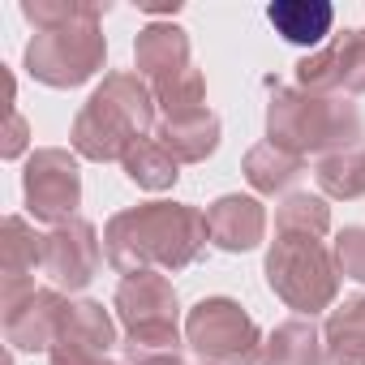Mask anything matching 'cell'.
<instances>
[{"mask_svg":"<svg viewBox=\"0 0 365 365\" xmlns=\"http://www.w3.org/2000/svg\"><path fill=\"white\" fill-rule=\"evenodd\" d=\"M335 267L339 275L365 284V228H344L335 237Z\"/></svg>","mask_w":365,"mask_h":365,"instance_id":"obj_25","label":"cell"},{"mask_svg":"<svg viewBox=\"0 0 365 365\" xmlns=\"http://www.w3.org/2000/svg\"><path fill=\"white\" fill-rule=\"evenodd\" d=\"M35 267H43V237L22 215L5 220V305L22 301L35 292Z\"/></svg>","mask_w":365,"mask_h":365,"instance_id":"obj_13","label":"cell"},{"mask_svg":"<svg viewBox=\"0 0 365 365\" xmlns=\"http://www.w3.org/2000/svg\"><path fill=\"white\" fill-rule=\"evenodd\" d=\"M125 163V172H129V180L133 185H142V190H168V185H176V159L155 142V138H142V142H133L129 146V155L120 159Z\"/></svg>","mask_w":365,"mask_h":365,"instance_id":"obj_20","label":"cell"},{"mask_svg":"<svg viewBox=\"0 0 365 365\" xmlns=\"http://www.w3.org/2000/svg\"><path fill=\"white\" fill-rule=\"evenodd\" d=\"M271 26L288 39V43H301V48H314L331 35V22H335V9L327 0H275L267 9Z\"/></svg>","mask_w":365,"mask_h":365,"instance_id":"obj_14","label":"cell"},{"mask_svg":"<svg viewBox=\"0 0 365 365\" xmlns=\"http://www.w3.org/2000/svg\"><path fill=\"white\" fill-rule=\"evenodd\" d=\"M207 245V215L180 202H146L112 215L103 232V254L120 275H138L146 267L180 271Z\"/></svg>","mask_w":365,"mask_h":365,"instance_id":"obj_1","label":"cell"},{"mask_svg":"<svg viewBox=\"0 0 365 365\" xmlns=\"http://www.w3.org/2000/svg\"><path fill=\"white\" fill-rule=\"evenodd\" d=\"M155 99L163 103L168 120H180V116H198V112H207V86H202V73L190 65V69L172 73V78H159V82H155Z\"/></svg>","mask_w":365,"mask_h":365,"instance_id":"obj_21","label":"cell"},{"mask_svg":"<svg viewBox=\"0 0 365 365\" xmlns=\"http://www.w3.org/2000/svg\"><path fill=\"white\" fill-rule=\"evenodd\" d=\"M297 78L309 95L327 91H365V31H344L331 48L305 56Z\"/></svg>","mask_w":365,"mask_h":365,"instance_id":"obj_10","label":"cell"},{"mask_svg":"<svg viewBox=\"0 0 365 365\" xmlns=\"http://www.w3.org/2000/svg\"><path fill=\"white\" fill-rule=\"evenodd\" d=\"M245 176H250L254 190L279 194V190L292 185V180L305 176V159L292 155V150H284V146H275V142H262V146H254L245 155Z\"/></svg>","mask_w":365,"mask_h":365,"instance_id":"obj_18","label":"cell"},{"mask_svg":"<svg viewBox=\"0 0 365 365\" xmlns=\"http://www.w3.org/2000/svg\"><path fill=\"white\" fill-rule=\"evenodd\" d=\"M267 142L292 150V155H339L361 138V116L352 108V99H335V95H297V91H279L271 99L267 112Z\"/></svg>","mask_w":365,"mask_h":365,"instance_id":"obj_4","label":"cell"},{"mask_svg":"<svg viewBox=\"0 0 365 365\" xmlns=\"http://www.w3.org/2000/svg\"><path fill=\"white\" fill-rule=\"evenodd\" d=\"M103 365H116V361H103Z\"/></svg>","mask_w":365,"mask_h":365,"instance_id":"obj_28","label":"cell"},{"mask_svg":"<svg viewBox=\"0 0 365 365\" xmlns=\"http://www.w3.org/2000/svg\"><path fill=\"white\" fill-rule=\"evenodd\" d=\"M318 185L331 198H361L365 194V150H339L318 159Z\"/></svg>","mask_w":365,"mask_h":365,"instance_id":"obj_23","label":"cell"},{"mask_svg":"<svg viewBox=\"0 0 365 365\" xmlns=\"http://www.w3.org/2000/svg\"><path fill=\"white\" fill-rule=\"evenodd\" d=\"M22 194H26V211L43 224H69L82 198V176L69 150H35L22 176Z\"/></svg>","mask_w":365,"mask_h":365,"instance_id":"obj_8","label":"cell"},{"mask_svg":"<svg viewBox=\"0 0 365 365\" xmlns=\"http://www.w3.org/2000/svg\"><path fill=\"white\" fill-rule=\"evenodd\" d=\"M133 52H138V69L150 82L190 69V39H185V31H176V26H146L138 35Z\"/></svg>","mask_w":365,"mask_h":365,"instance_id":"obj_16","label":"cell"},{"mask_svg":"<svg viewBox=\"0 0 365 365\" xmlns=\"http://www.w3.org/2000/svg\"><path fill=\"white\" fill-rule=\"evenodd\" d=\"M150 120H155V91L138 73H112L78 112L73 150L95 159V163L125 159L129 146L142 142Z\"/></svg>","mask_w":365,"mask_h":365,"instance_id":"obj_3","label":"cell"},{"mask_svg":"<svg viewBox=\"0 0 365 365\" xmlns=\"http://www.w3.org/2000/svg\"><path fill=\"white\" fill-rule=\"evenodd\" d=\"M267 279L297 314H318L339 292V267L335 254L305 232H279L267 254Z\"/></svg>","mask_w":365,"mask_h":365,"instance_id":"obj_5","label":"cell"},{"mask_svg":"<svg viewBox=\"0 0 365 365\" xmlns=\"http://www.w3.org/2000/svg\"><path fill=\"white\" fill-rule=\"evenodd\" d=\"M133 365H185L176 352H146V356H129Z\"/></svg>","mask_w":365,"mask_h":365,"instance_id":"obj_27","label":"cell"},{"mask_svg":"<svg viewBox=\"0 0 365 365\" xmlns=\"http://www.w3.org/2000/svg\"><path fill=\"white\" fill-rule=\"evenodd\" d=\"M103 262V245L95 237V228L86 220H69V224H56L48 237H43V275L52 279L56 292H78L95 279Z\"/></svg>","mask_w":365,"mask_h":365,"instance_id":"obj_9","label":"cell"},{"mask_svg":"<svg viewBox=\"0 0 365 365\" xmlns=\"http://www.w3.org/2000/svg\"><path fill=\"white\" fill-rule=\"evenodd\" d=\"M26 18L39 31L26 48V65L39 82L78 86L103 65L108 48H103L99 26H95L99 9L65 5V0H39V5H26Z\"/></svg>","mask_w":365,"mask_h":365,"instance_id":"obj_2","label":"cell"},{"mask_svg":"<svg viewBox=\"0 0 365 365\" xmlns=\"http://www.w3.org/2000/svg\"><path fill=\"white\" fill-rule=\"evenodd\" d=\"M262 365H322V344H318L314 322H305V318L279 322L262 352Z\"/></svg>","mask_w":365,"mask_h":365,"instance_id":"obj_19","label":"cell"},{"mask_svg":"<svg viewBox=\"0 0 365 365\" xmlns=\"http://www.w3.org/2000/svg\"><path fill=\"white\" fill-rule=\"evenodd\" d=\"M61 335H65V339H78V344H86V348H95V352H108V348L116 344V327H112V318H108V309H103L99 301H78V305H69Z\"/></svg>","mask_w":365,"mask_h":365,"instance_id":"obj_22","label":"cell"},{"mask_svg":"<svg viewBox=\"0 0 365 365\" xmlns=\"http://www.w3.org/2000/svg\"><path fill=\"white\" fill-rule=\"evenodd\" d=\"M116 314L129 331V344H125L129 356L176 352V292L163 275L155 271L125 275L116 288Z\"/></svg>","mask_w":365,"mask_h":365,"instance_id":"obj_6","label":"cell"},{"mask_svg":"<svg viewBox=\"0 0 365 365\" xmlns=\"http://www.w3.org/2000/svg\"><path fill=\"white\" fill-rule=\"evenodd\" d=\"M267 232V215L254 198H220L211 211H207V241H215L220 250L228 254H241V250H254Z\"/></svg>","mask_w":365,"mask_h":365,"instance_id":"obj_12","label":"cell"},{"mask_svg":"<svg viewBox=\"0 0 365 365\" xmlns=\"http://www.w3.org/2000/svg\"><path fill=\"white\" fill-rule=\"evenodd\" d=\"M155 142L176 159V163H198L220 146V120L211 112L198 116H180V120H163L155 129Z\"/></svg>","mask_w":365,"mask_h":365,"instance_id":"obj_15","label":"cell"},{"mask_svg":"<svg viewBox=\"0 0 365 365\" xmlns=\"http://www.w3.org/2000/svg\"><path fill=\"white\" fill-rule=\"evenodd\" d=\"M327 365H365V297H352L331 314Z\"/></svg>","mask_w":365,"mask_h":365,"instance_id":"obj_17","label":"cell"},{"mask_svg":"<svg viewBox=\"0 0 365 365\" xmlns=\"http://www.w3.org/2000/svg\"><path fill=\"white\" fill-rule=\"evenodd\" d=\"M22 142H26V125H22V116L14 112V116H9V142H5V155H9V159L22 155Z\"/></svg>","mask_w":365,"mask_h":365,"instance_id":"obj_26","label":"cell"},{"mask_svg":"<svg viewBox=\"0 0 365 365\" xmlns=\"http://www.w3.org/2000/svg\"><path fill=\"white\" fill-rule=\"evenodd\" d=\"M185 335L207 365H258V352H262V335L254 318L241 314V305L228 297L198 301L190 309Z\"/></svg>","mask_w":365,"mask_h":365,"instance_id":"obj_7","label":"cell"},{"mask_svg":"<svg viewBox=\"0 0 365 365\" xmlns=\"http://www.w3.org/2000/svg\"><path fill=\"white\" fill-rule=\"evenodd\" d=\"M65 314H69V301H61L56 288L48 292H31L14 305H5V335L14 348H48L61 339V327H65Z\"/></svg>","mask_w":365,"mask_h":365,"instance_id":"obj_11","label":"cell"},{"mask_svg":"<svg viewBox=\"0 0 365 365\" xmlns=\"http://www.w3.org/2000/svg\"><path fill=\"white\" fill-rule=\"evenodd\" d=\"M331 228V211L322 198H309V194H292L284 198V207L275 211V232H305V237H327Z\"/></svg>","mask_w":365,"mask_h":365,"instance_id":"obj_24","label":"cell"}]
</instances>
